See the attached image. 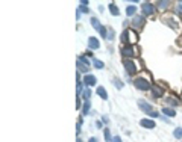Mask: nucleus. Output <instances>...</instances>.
<instances>
[{"instance_id": "10", "label": "nucleus", "mask_w": 182, "mask_h": 142, "mask_svg": "<svg viewBox=\"0 0 182 142\" xmlns=\"http://www.w3.org/2000/svg\"><path fill=\"white\" fill-rule=\"evenodd\" d=\"M88 47L91 48V50H97V48L100 47L99 39H97V38H94V36H91V38L88 39Z\"/></svg>"}, {"instance_id": "5", "label": "nucleus", "mask_w": 182, "mask_h": 142, "mask_svg": "<svg viewBox=\"0 0 182 142\" xmlns=\"http://www.w3.org/2000/svg\"><path fill=\"white\" fill-rule=\"evenodd\" d=\"M125 68H126V71H128V74H135L137 71H138V67H137V64L134 62V61H130V59H126L125 61Z\"/></svg>"}, {"instance_id": "32", "label": "nucleus", "mask_w": 182, "mask_h": 142, "mask_svg": "<svg viewBox=\"0 0 182 142\" xmlns=\"http://www.w3.org/2000/svg\"><path fill=\"white\" fill-rule=\"evenodd\" d=\"M88 142H99V141H97V138H91Z\"/></svg>"}, {"instance_id": "17", "label": "nucleus", "mask_w": 182, "mask_h": 142, "mask_svg": "<svg viewBox=\"0 0 182 142\" xmlns=\"http://www.w3.org/2000/svg\"><path fill=\"white\" fill-rule=\"evenodd\" d=\"M109 11H111V14H112L114 17H117V15L120 14V11H118L117 5H114V3H111V5H109Z\"/></svg>"}, {"instance_id": "13", "label": "nucleus", "mask_w": 182, "mask_h": 142, "mask_svg": "<svg viewBox=\"0 0 182 142\" xmlns=\"http://www.w3.org/2000/svg\"><path fill=\"white\" fill-rule=\"evenodd\" d=\"M90 21H91V26H93L97 32H100V30H102V27H103V26L99 23V20H97L96 17H91V18H90Z\"/></svg>"}, {"instance_id": "3", "label": "nucleus", "mask_w": 182, "mask_h": 142, "mask_svg": "<svg viewBox=\"0 0 182 142\" xmlns=\"http://www.w3.org/2000/svg\"><path fill=\"white\" fill-rule=\"evenodd\" d=\"M122 54L125 56V58H135V56H138V50L135 47H130V46H125V47L122 48Z\"/></svg>"}, {"instance_id": "16", "label": "nucleus", "mask_w": 182, "mask_h": 142, "mask_svg": "<svg viewBox=\"0 0 182 142\" xmlns=\"http://www.w3.org/2000/svg\"><path fill=\"white\" fill-rule=\"evenodd\" d=\"M97 94H99V97H102L103 100L108 98V92H106V89H105L103 86H99V88H97Z\"/></svg>"}, {"instance_id": "14", "label": "nucleus", "mask_w": 182, "mask_h": 142, "mask_svg": "<svg viewBox=\"0 0 182 142\" xmlns=\"http://www.w3.org/2000/svg\"><path fill=\"white\" fill-rule=\"evenodd\" d=\"M162 114L172 118V117H175V115H176V110H175L173 107H162Z\"/></svg>"}, {"instance_id": "4", "label": "nucleus", "mask_w": 182, "mask_h": 142, "mask_svg": "<svg viewBox=\"0 0 182 142\" xmlns=\"http://www.w3.org/2000/svg\"><path fill=\"white\" fill-rule=\"evenodd\" d=\"M141 11H143V15H144V17H146V15H153L155 6H153L152 3H149V2H144V3L141 5Z\"/></svg>"}, {"instance_id": "6", "label": "nucleus", "mask_w": 182, "mask_h": 142, "mask_svg": "<svg viewBox=\"0 0 182 142\" xmlns=\"http://www.w3.org/2000/svg\"><path fill=\"white\" fill-rule=\"evenodd\" d=\"M176 18H178V17H173V15H167V17H164L162 20H164L165 23L168 24V26H170L172 29H175V30H176V29H179V21H178Z\"/></svg>"}, {"instance_id": "30", "label": "nucleus", "mask_w": 182, "mask_h": 142, "mask_svg": "<svg viewBox=\"0 0 182 142\" xmlns=\"http://www.w3.org/2000/svg\"><path fill=\"white\" fill-rule=\"evenodd\" d=\"M112 142H122V138H120V136H115V138H114V141Z\"/></svg>"}, {"instance_id": "31", "label": "nucleus", "mask_w": 182, "mask_h": 142, "mask_svg": "<svg viewBox=\"0 0 182 142\" xmlns=\"http://www.w3.org/2000/svg\"><path fill=\"white\" fill-rule=\"evenodd\" d=\"M96 127H97V129H100V127H102V122H100V121H97V122H96Z\"/></svg>"}, {"instance_id": "19", "label": "nucleus", "mask_w": 182, "mask_h": 142, "mask_svg": "<svg viewBox=\"0 0 182 142\" xmlns=\"http://www.w3.org/2000/svg\"><path fill=\"white\" fill-rule=\"evenodd\" d=\"M165 103H168L170 106H178V103H179V101H178L175 97H167V98H165Z\"/></svg>"}, {"instance_id": "23", "label": "nucleus", "mask_w": 182, "mask_h": 142, "mask_svg": "<svg viewBox=\"0 0 182 142\" xmlns=\"http://www.w3.org/2000/svg\"><path fill=\"white\" fill-rule=\"evenodd\" d=\"M103 135H105V141H106V142H112V141H114V138H111L109 129H105V130H103Z\"/></svg>"}, {"instance_id": "26", "label": "nucleus", "mask_w": 182, "mask_h": 142, "mask_svg": "<svg viewBox=\"0 0 182 142\" xmlns=\"http://www.w3.org/2000/svg\"><path fill=\"white\" fill-rule=\"evenodd\" d=\"M83 98H85V101H88V100L91 98V91H90V89H85V91H83Z\"/></svg>"}, {"instance_id": "18", "label": "nucleus", "mask_w": 182, "mask_h": 142, "mask_svg": "<svg viewBox=\"0 0 182 142\" xmlns=\"http://www.w3.org/2000/svg\"><path fill=\"white\" fill-rule=\"evenodd\" d=\"M155 5L159 8V9H167V8H168V5H170V2H167V0H165V2L159 0V2H156Z\"/></svg>"}, {"instance_id": "28", "label": "nucleus", "mask_w": 182, "mask_h": 142, "mask_svg": "<svg viewBox=\"0 0 182 142\" xmlns=\"http://www.w3.org/2000/svg\"><path fill=\"white\" fill-rule=\"evenodd\" d=\"M79 9H80V12H83V14H88V12H90V9H88L85 5H80V6H79Z\"/></svg>"}, {"instance_id": "1", "label": "nucleus", "mask_w": 182, "mask_h": 142, "mask_svg": "<svg viewBox=\"0 0 182 142\" xmlns=\"http://www.w3.org/2000/svg\"><path fill=\"white\" fill-rule=\"evenodd\" d=\"M138 107H140L144 114H147L150 118H158V117H159V114H158L156 110H153L152 106H150L149 103H146L144 100H140V101H138Z\"/></svg>"}, {"instance_id": "9", "label": "nucleus", "mask_w": 182, "mask_h": 142, "mask_svg": "<svg viewBox=\"0 0 182 142\" xmlns=\"http://www.w3.org/2000/svg\"><path fill=\"white\" fill-rule=\"evenodd\" d=\"M140 125L141 127H144V129H155V122L152 121V118H144L140 121Z\"/></svg>"}, {"instance_id": "11", "label": "nucleus", "mask_w": 182, "mask_h": 142, "mask_svg": "<svg viewBox=\"0 0 182 142\" xmlns=\"http://www.w3.org/2000/svg\"><path fill=\"white\" fill-rule=\"evenodd\" d=\"M152 95H153L155 98H161V97L164 95V89L159 88V86H152Z\"/></svg>"}, {"instance_id": "24", "label": "nucleus", "mask_w": 182, "mask_h": 142, "mask_svg": "<svg viewBox=\"0 0 182 142\" xmlns=\"http://www.w3.org/2000/svg\"><path fill=\"white\" fill-rule=\"evenodd\" d=\"M173 136H175L176 139H182V129H176V130L173 132Z\"/></svg>"}, {"instance_id": "29", "label": "nucleus", "mask_w": 182, "mask_h": 142, "mask_svg": "<svg viewBox=\"0 0 182 142\" xmlns=\"http://www.w3.org/2000/svg\"><path fill=\"white\" fill-rule=\"evenodd\" d=\"M114 85H117V88H118V89H122V88H123V83H122L120 80H117V79L114 80Z\"/></svg>"}, {"instance_id": "2", "label": "nucleus", "mask_w": 182, "mask_h": 142, "mask_svg": "<svg viewBox=\"0 0 182 142\" xmlns=\"http://www.w3.org/2000/svg\"><path fill=\"white\" fill-rule=\"evenodd\" d=\"M134 86L137 89H140V91H149V89H152V85L149 83V80L147 79H143V77H137L134 80Z\"/></svg>"}, {"instance_id": "7", "label": "nucleus", "mask_w": 182, "mask_h": 142, "mask_svg": "<svg viewBox=\"0 0 182 142\" xmlns=\"http://www.w3.org/2000/svg\"><path fill=\"white\" fill-rule=\"evenodd\" d=\"M146 23V18H144V15H140V17H135L134 20H132V26H134V29H141L143 26Z\"/></svg>"}, {"instance_id": "20", "label": "nucleus", "mask_w": 182, "mask_h": 142, "mask_svg": "<svg viewBox=\"0 0 182 142\" xmlns=\"http://www.w3.org/2000/svg\"><path fill=\"white\" fill-rule=\"evenodd\" d=\"M78 68L82 71V73H88V71H90V67L85 65V64H82L80 61H78Z\"/></svg>"}, {"instance_id": "21", "label": "nucleus", "mask_w": 182, "mask_h": 142, "mask_svg": "<svg viewBox=\"0 0 182 142\" xmlns=\"http://www.w3.org/2000/svg\"><path fill=\"white\" fill-rule=\"evenodd\" d=\"M90 106H91L90 100L83 103V109H82V114H83V115H88V112H90Z\"/></svg>"}, {"instance_id": "27", "label": "nucleus", "mask_w": 182, "mask_h": 142, "mask_svg": "<svg viewBox=\"0 0 182 142\" xmlns=\"http://www.w3.org/2000/svg\"><path fill=\"white\" fill-rule=\"evenodd\" d=\"M78 61H80L82 64H85V65H88V67H90V62H88V59H87V58H85L83 54H82V56H79V59H78Z\"/></svg>"}, {"instance_id": "8", "label": "nucleus", "mask_w": 182, "mask_h": 142, "mask_svg": "<svg viewBox=\"0 0 182 142\" xmlns=\"http://www.w3.org/2000/svg\"><path fill=\"white\" fill-rule=\"evenodd\" d=\"M96 82H97V79H96V76H93V74H87V76L83 77V83H85L87 86H94Z\"/></svg>"}, {"instance_id": "33", "label": "nucleus", "mask_w": 182, "mask_h": 142, "mask_svg": "<svg viewBox=\"0 0 182 142\" xmlns=\"http://www.w3.org/2000/svg\"><path fill=\"white\" fill-rule=\"evenodd\" d=\"M178 9H179V11H182V2H179V6H178Z\"/></svg>"}, {"instance_id": "15", "label": "nucleus", "mask_w": 182, "mask_h": 142, "mask_svg": "<svg viewBox=\"0 0 182 142\" xmlns=\"http://www.w3.org/2000/svg\"><path fill=\"white\" fill-rule=\"evenodd\" d=\"M135 12H137V6H134V5H129V6H126V15H128V17H132V15H135Z\"/></svg>"}, {"instance_id": "22", "label": "nucleus", "mask_w": 182, "mask_h": 142, "mask_svg": "<svg viewBox=\"0 0 182 142\" xmlns=\"http://www.w3.org/2000/svg\"><path fill=\"white\" fill-rule=\"evenodd\" d=\"M93 64H94V68H97V70H102V68L105 67V64L102 62V61H99V59H94Z\"/></svg>"}, {"instance_id": "12", "label": "nucleus", "mask_w": 182, "mask_h": 142, "mask_svg": "<svg viewBox=\"0 0 182 142\" xmlns=\"http://www.w3.org/2000/svg\"><path fill=\"white\" fill-rule=\"evenodd\" d=\"M137 33L134 32V30H129L128 29V44H135L137 43Z\"/></svg>"}, {"instance_id": "25", "label": "nucleus", "mask_w": 182, "mask_h": 142, "mask_svg": "<svg viewBox=\"0 0 182 142\" xmlns=\"http://www.w3.org/2000/svg\"><path fill=\"white\" fill-rule=\"evenodd\" d=\"M122 43H125V44H128V29L126 30H123V33H122Z\"/></svg>"}]
</instances>
